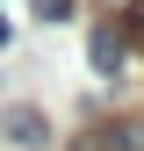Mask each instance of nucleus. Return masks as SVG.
<instances>
[{
	"instance_id": "obj_1",
	"label": "nucleus",
	"mask_w": 144,
	"mask_h": 151,
	"mask_svg": "<svg viewBox=\"0 0 144 151\" xmlns=\"http://www.w3.org/2000/svg\"><path fill=\"white\" fill-rule=\"evenodd\" d=\"M86 58H94V72H101V79H115L130 50H122V36H115V29H94V43H86Z\"/></svg>"
},
{
	"instance_id": "obj_2",
	"label": "nucleus",
	"mask_w": 144,
	"mask_h": 151,
	"mask_svg": "<svg viewBox=\"0 0 144 151\" xmlns=\"http://www.w3.org/2000/svg\"><path fill=\"white\" fill-rule=\"evenodd\" d=\"M7 137H22V144H43V137H50V122L36 115V108H7Z\"/></svg>"
},
{
	"instance_id": "obj_3",
	"label": "nucleus",
	"mask_w": 144,
	"mask_h": 151,
	"mask_svg": "<svg viewBox=\"0 0 144 151\" xmlns=\"http://www.w3.org/2000/svg\"><path fill=\"white\" fill-rule=\"evenodd\" d=\"M72 151H137V144H130V129H86Z\"/></svg>"
},
{
	"instance_id": "obj_4",
	"label": "nucleus",
	"mask_w": 144,
	"mask_h": 151,
	"mask_svg": "<svg viewBox=\"0 0 144 151\" xmlns=\"http://www.w3.org/2000/svg\"><path fill=\"white\" fill-rule=\"evenodd\" d=\"M36 14H43V22H65V14H72V0H36Z\"/></svg>"
},
{
	"instance_id": "obj_5",
	"label": "nucleus",
	"mask_w": 144,
	"mask_h": 151,
	"mask_svg": "<svg viewBox=\"0 0 144 151\" xmlns=\"http://www.w3.org/2000/svg\"><path fill=\"white\" fill-rule=\"evenodd\" d=\"M7 43H14V22H7V14H0V50H7Z\"/></svg>"
},
{
	"instance_id": "obj_6",
	"label": "nucleus",
	"mask_w": 144,
	"mask_h": 151,
	"mask_svg": "<svg viewBox=\"0 0 144 151\" xmlns=\"http://www.w3.org/2000/svg\"><path fill=\"white\" fill-rule=\"evenodd\" d=\"M101 7H108V14H122V7H137V0H101Z\"/></svg>"
}]
</instances>
